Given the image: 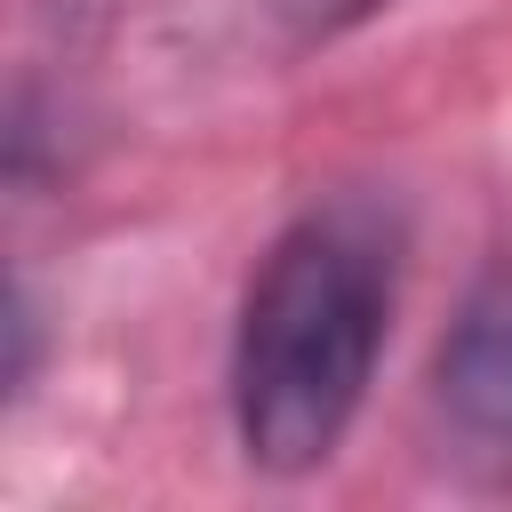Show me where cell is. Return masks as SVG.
Segmentation results:
<instances>
[{
  "label": "cell",
  "mask_w": 512,
  "mask_h": 512,
  "mask_svg": "<svg viewBox=\"0 0 512 512\" xmlns=\"http://www.w3.org/2000/svg\"><path fill=\"white\" fill-rule=\"evenodd\" d=\"M408 224L376 192H336L296 208L256 256L232 312V440L256 472H320L368 408L376 360L392 344Z\"/></svg>",
  "instance_id": "6da1fadb"
},
{
  "label": "cell",
  "mask_w": 512,
  "mask_h": 512,
  "mask_svg": "<svg viewBox=\"0 0 512 512\" xmlns=\"http://www.w3.org/2000/svg\"><path fill=\"white\" fill-rule=\"evenodd\" d=\"M432 416L440 456L464 480L512 488V264L480 272L472 296L456 304L432 352Z\"/></svg>",
  "instance_id": "7a4b0ae2"
},
{
  "label": "cell",
  "mask_w": 512,
  "mask_h": 512,
  "mask_svg": "<svg viewBox=\"0 0 512 512\" xmlns=\"http://www.w3.org/2000/svg\"><path fill=\"white\" fill-rule=\"evenodd\" d=\"M384 8H392V0H264L272 32H280L288 48H328V40L360 32V24L384 16Z\"/></svg>",
  "instance_id": "3957f363"
},
{
  "label": "cell",
  "mask_w": 512,
  "mask_h": 512,
  "mask_svg": "<svg viewBox=\"0 0 512 512\" xmlns=\"http://www.w3.org/2000/svg\"><path fill=\"white\" fill-rule=\"evenodd\" d=\"M8 400H24L32 392V376H40V312H32V288L16 280L8 288Z\"/></svg>",
  "instance_id": "277c9868"
},
{
  "label": "cell",
  "mask_w": 512,
  "mask_h": 512,
  "mask_svg": "<svg viewBox=\"0 0 512 512\" xmlns=\"http://www.w3.org/2000/svg\"><path fill=\"white\" fill-rule=\"evenodd\" d=\"M64 8H80V0H64Z\"/></svg>",
  "instance_id": "5b68a950"
}]
</instances>
